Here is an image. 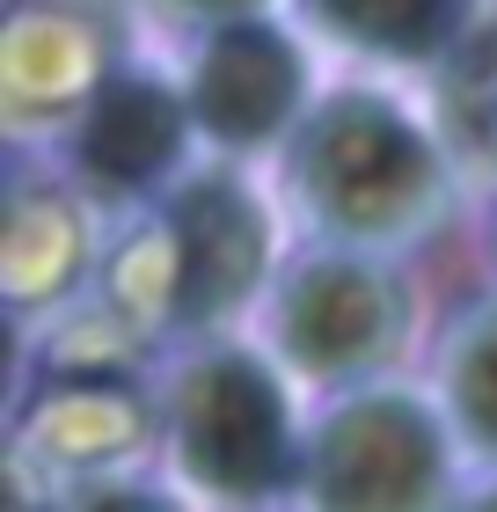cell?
<instances>
[{
	"instance_id": "obj_6",
	"label": "cell",
	"mask_w": 497,
	"mask_h": 512,
	"mask_svg": "<svg viewBox=\"0 0 497 512\" xmlns=\"http://www.w3.org/2000/svg\"><path fill=\"white\" fill-rule=\"evenodd\" d=\"M176 235V330H220L271 271V213L234 169H198L169 191Z\"/></svg>"
},
{
	"instance_id": "obj_1",
	"label": "cell",
	"mask_w": 497,
	"mask_h": 512,
	"mask_svg": "<svg viewBox=\"0 0 497 512\" xmlns=\"http://www.w3.org/2000/svg\"><path fill=\"white\" fill-rule=\"evenodd\" d=\"M446 147L381 88L322 96L286 139V191L329 242L402 249L446 213Z\"/></svg>"
},
{
	"instance_id": "obj_12",
	"label": "cell",
	"mask_w": 497,
	"mask_h": 512,
	"mask_svg": "<svg viewBox=\"0 0 497 512\" xmlns=\"http://www.w3.org/2000/svg\"><path fill=\"white\" fill-rule=\"evenodd\" d=\"M439 388H446V417H454V432L483 461H497V300L468 308L454 330H446Z\"/></svg>"
},
{
	"instance_id": "obj_13",
	"label": "cell",
	"mask_w": 497,
	"mask_h": 512,
	"mask_svg": "<svg viewBox=\"0 0 497 512\" xmlns=\"http://www.w3.org/2000/svg\"><path fill=\"white\" fill-rule=\"evenodd\" d=\"M439 125H446V147H454L468 169L497 176V22L476 30L454 52L439 81Z\"/></svg>"
},
{
	"instance_id": "obj_3",
	"label": "cell",
	"mask_w": 497,
	"mask_h": 512,
	"mask_svg": "<svg viewBox=\"0 0 497 512\" xmlns=\"http://www.w3.org/2000/svg\"><path fill=\"white\" fill-rule=\"evenodd\" d=\"M410 330V300L388 278L381 249H307L278 271L271 293V344L300 381H359L395 359Z\"/></svg>"
},
{
	"instance_id": "obj_14",
	"label": "cell",
	"mask_w": 497,
	"mask_h": 512,
	"mask_svg": "<svg viewBox=\"0 0 497 512\" xmlns=\"http://www.w3.org/2000/svg\"><path fill=\"white\" fill-rule=\"evenodd\" d=\"M161 8L183 22H234V15H256L264 0H161Z\"/></svg>"
},
{
	"instance_id": "obj_10",
	"label": "cell",
	"mask_w": 497,
	"mask_h": 512,
	"mask_svg": "<svg viewBox=\"0 0 497 512\" xmlns=\"http://www.w3.org/2000/svg\"><path fill=\"white\" fill-rule=\"evenodd\" d=\"M88 213L74 205L66 183L44 176H15L8 191V249H0V286H8V308L30 315H59V300L88 278Z\"/></svg>"
},
{
	"instance_id": "obj_7",
	"label": "cell",
	"mask_w": 497,
	"mask_h": 512,
	"mask_svg": "<svg viewBox=\"0 0 497 512\" xmlns=\"http://www.w3.org/2000/svg\"><path fill=\"white\" fill-rule=\"evenodd\" d=\"M307 103V52L264 15H234L212 22V37L198 44L191 66V110L198 132L220 154H256L278 132L300 125Z\"/></svg>"
},
{
	"instance_id": "obj_15",
	"label": "cell",
	"mask_w": 497,
	"mask_h": 512,
	"mask_svg": "<svg viewBox=\"0 0 497 512\" xmlns=\"http://www.w3.org/2000/svg\"><path fill=\"white\" fill-rule=\"evenodd\" d=\"M483 505H497V491H483Z\"/></svg>"
},
{
	"instance_id": "obj_2",
	"label": "cell",
	"mask_w": 497,
	"mask_h": 512,
	"mask_svg": "<svg viewBox=\"0 0 497 512\" xmlns=\"http://www.w3.org/2000/svg\"><path fill=\"white\" fill-rule=\"evenodd\" d=\"M169 447L176 469L212 498H286L307 483V447L293 439L286 388L256 352L212 344L169 388Z\"/></svg>"
},
{
	"instance_id": "obj_5",
	"label": "cell",
	"mask_w": 497,
	"mask_h": 512,
	"mask_svg": "<svg viewBox=\"0 0 497 512\" xmlns=\"http://www.w3.org/2000/svg\"><path fill=\"white\" fill-rule=\"evenodd\" d=\"M117 59H125V22L110 0H15L0 37V110L15 139L81 118L88 96L117 74Z\"/></svg>"
},
{
	"instance_id": "obj_8",
	"label": "cell",
	"mask_w": 497,
	"mask_h": 512,
	"mask_svg": "<svg viewBox=\"0 0 497 512\" xmlns=\"http://www.w3.org/2000/svg\"><path fill=\"white\" fill-rule=\"evenodd\" d=\"M191 132H198L191 88L176 96V81L147 74V66H117L74 118V169L96 191L139 198V191H161L176 176Z\"/></svg>"
},
{
	"instance_id": "obj_4",
	"label": "cell",
	"mask_w": 497,
	"mask_h": 512,
	"mask_svg": "<svg viewBox=\"0 0 497 512\" xmlns=\"http://www.w3.org/2000/svg\"><path fill=\"white\" fill-rule=\"evenodd\" d=\"M446 491V432L417 395L366 388L307 432V498L351 512L432 505Z\"/></svg>"
},
{
	"instance_id": "obj_11",
	"label": "cell",
	"mask_w": 497,
	"mask_h": 512,
	"mask_svg": "<svg viewBox=\"0 0 497 512\" xmlns=\"http://www.w3.org/2000/svg\"><path fill=\"white\" fill-rule=\"evenodd\" d=\"M483 0H300V15L366 59H454L476 37Z\"/></svg>"
},
{
	"instance_id": "obj_9",
	"label": "cell",
	"mask_w": 497,
	"mask_h": 512,
	"mask_svg": "<svg viewBox=\"0 0 497 512\" xmlns=\"http://www.w3.org/2000/svg\"><path fill=\"white\" fill-rule=\"evenodd\" d=\"M147 403H139L132 381H117V366H96V374H44L37 403L22 410L15 454L37 461L44 476L59 483H88L110 476L125 454L147 447Z\"/></svg>"
}]
</instances>
